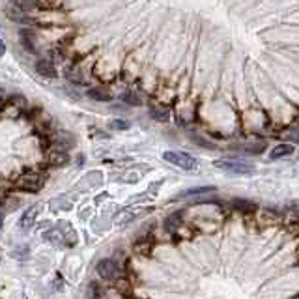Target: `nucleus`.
<instances>
[{
	"label": "nucleus",
	"instance_id": "obj_1",
	"mask_svg": "<svg viewBox=\"0 0 299 299\" xmlns=\"http://www.w3.org/2000/svg\"><path fill=\"white\" fill-rule=\"evenodd\" d=\"M213 165L217 169L230 172V174H253L254 172V165L245 161H238V159H219Z\"/></svg>",
	"mask_w": 299,
	"mask_h": 299
},
{
	"label": "nucleus",
	"instance_id": "obj_2",
	"mask_svg": "<svg viewBox=\"0 0 299 299\" xmlns=\"http://www.w3.org/2000/svg\"><path fill=\"white\" fill-rule=\"evenodd\" d=\"M163 159L170 165H174L178 169L184 170H193L197 169V159L191 157L189 154H184V152H165L163 154Z\"/></svg>",
	"mask_w": 299,
	"mask_h": 299
},
{
	"label": "nucleus",
	"instance_id": "obj_3",
	"mask_svg": "<svg viewBox=\"0 0 299 299\" xmlns=\"http://www.w3.org/2000/svg\"><path fill=\"white\" fill-rule=\"evenodd\" d=\"M98 273H100V277L105 279V281H114V279H118V275H120V268L116 266V262L105 258V260H101L100 264H98Z\"/></svg>",
	"mask_w": 299,
	"mask_h": 299
},
{
	"label": "nucleus",
	"instance_id": "obj_4",
	"mask_svg": "<svg viewBox=\"0 0 299 299\" xmlns=\"http://www.w3.org/2000/svg\"><path fill=\"white\" fill-rule=\"evenodd\" d=\"M36 71H38V75H41V77H45V79L58 77L54 64L51 60H47V58H39V60L36 62Z\"/></svg>",
	"mask_w": 299,
	"mask_h": 299
},
{
	"label": "nucleus",
	"instance_id": "obj_5",
	"mask_svg": "<svg viewBox=\"0 0 299 299\" xmlns=\"http://www.w3.org/2000/svg\"><path fill=\"white\" fill-rule=\"evenodd\" d=\"M230 150H234V152H243V154H262L264 150H266V142H249V144H245V142H239V144H232Z\"/></svg>",
	"mask_w": 299,
	"mask_h": 299
},
{
	"label": "nucleus",
	"instance_id": "obj_6",
	"mask_svg": "<svg viewBox=\"0 0 299 299\" xmlns=\"http://www.w3.org/2000/svg\"><path fill=\"white\" fill-rule=\"evenodd\" d=\"M41 185H43V178L38 176V174H30V176H24L21 182H19V187L23 189V191H30V193H36L41 189Z\"/></svg>",
	"mask_w": 299,
	"mask_h": 299
},
{
	"label": "nucleus",
	"instance_id": "obj_7",
	"mask_svg": "<svg viewBox=\"0 0 299 299\" xmlns=\"http://www.w3.org/2000/svg\"><path fill=\"white\" fill-rule=\"evenodd\" d=\"M19 39H21V45L24 47V51L28 53H36V34L30 28H21L19 30Z\"/></svg>",
	"mask_w": 299,
	"mask_h": 299
},
{
	"label": "nucleus",
	"instance_id": "obj_8",
	"mask_svg": "<svg viewBox=\"0 0 299 299\" xmlns=\"http://www.w3.org/2000/svg\"><path fill=\"white\" fill-rule=\"evenodd\" d=\"M294 154V144H288V142H284V144H279L275 146L273 150H271V154H269V159H283V157H288V155Z\"/></svg>",
	"mask_w": 299,
	"mask_h": 299
},
{
	"label": "nucleus",
	"instance_id": "obj_9",
	"mask_svg": "<svg viewBox=\"0 0 299 299\" xmlns=\"http://www.w3.org/2000/svg\"><path fill=\"white\" fill-rule=\"evenodd\" d=\"M38 211H39V206L28 207L23 213V217L19 219V226H21V228H30L32 224H34V221H36V217H38Z\"/></svg>",
	"mask_w": 299,
	"mask_h": 299
},
{
	"label": "nucleus",
	"instance_id": "obj_10",
	"mask_svg": "<svg viewBox=\"0 0 299 299\" xmlns=\"http://www.w3.org/2000/svg\"><path fill=\"white\" fill-rule=\"evenodd\" d=\"M232 206L239 209V211H243V213H251V211H256V202H251V200L247 199H234L232 200Z\"/></svg>",
	"mask_w": 299,
	"mask_h": 299
},
{
	"label": "nucleus",
	"instance_id": "obj_11",
	"mask_svg": "<svg viewBox=\"0 0 299 299\" xmlns=\"http://www.w3.org/2000/svg\"><path fill=\"white\" fill-rule=\"evenodd\" d=\"M73 144H75V140H73V137H71L69 133H66V131L58 133V137H56V146H58V152H66V150H69V148H71Z\"/></svg>",
	"mask_w": 299,
	"mask_h": 299
},
{
	"label": "nucleus",
	"instance_id": "obj_12",
	"mask_svg": "<svg viewBox=\"0 0 299 299\" xmlns=\"http://www.w3.org/2000/svg\"><path fill=\"white\" fill-rule=\"evenodd\" d=\"M6 15L11 19V21H17V23H26L28 21V17L24 15V11L21 8H17L13 4H8V8H6Z\"/></svg>",
	"mask_w": 299,
	"mask_h": 299
},
{
	"label": "nucleus",
	"instance_id": "obj_13",
	"mask_svg": "<svg viewBox=\"0 0 299 299\" xmlns=\"http://www.w3.org/2000/svg\"><path fill=\"white\" fill-rule=\"evenodd\" d=\"M150 116L154 118L155 122H161V123L170 120L169 108H165V107H150Z\"/></svg>",
	"mask_w": 299,
	"mask_h": 299
},
{
	"label": "nucleus",
	"instance_id": "obj_14",
	"mask_svg": "<svg viewBox=\"0 0 299 299\" xmlns=\"http://www.w3.org/2000/svg\"><path fill=\"white\" fill-rule=\"evenodd\" d=\"M88 98L96 101H112V94L107 92L105 88H90L88 90Z\"/></svg>",
	"mask_w": 299,
	"mask_h": 299
},
{
	"label": "nucleus",
	"instance_id": "obj_15",
	"mask_svg": "<svg viewBox=\"0 0 299 299\" xmlns=\"http://www.w3.org/2000/svg\"><path fill=\"white\" fill-rule=\"evenodd\" d=\"M180 222H182V215H180V211H176L165 219V228L169 232H174L176 228H180Z\"/></svg>",
	"mask_w": 299,
	"mask_h": 299
},
{
	"label": "nucleus",
	"instance_id": "obj_16",
	"mask_svg": "<svg viewBox=\"0 0 299 299\" xmlns=\"http://www.w3.org/2000/svg\"><path fill=\"white\" fill-rule=\"evenodd\" d=\"M122 101L123 103H127V105H135V107H138V105H142V100L138 98L137 92H133V90H127V92L122 94Z\"/></svg>",
	"mask_w": 299,
	"mask_h": 299
},
{
	"label": "nucleus",
	"instance_id": "obj_17",
	"mask_svg": "<svg viewBox=\"0 0 299 299\" xmlns=\"http://www.w3.org/2000/svg\"><path fill=\"white\" fill-rule=\"evenodd\" d=\"M213 191V187H193V189H187L184 191L180 197H195V195H204V193Z\"/></svg>",
	"mask_w": 299,
	"mask_h": 299
},
{
	"label": "nucleus",
	"instance_id": "obj_18",
	"mask_svg": "<svg viewBox=\"0 0 299 299\" xmlns=\"http://www.w3.org/2000/svg\"><path fill=\"white\" fill-rule=\"evenodd\" d=\"M51 163H53L54 167L66 165V163H68V154H64V152H54V154H51Z\"/></svg>",
	"mask_w": 299,
	"mask_h": 299
},
{
	"label": "nucleus",
	"instance_id": "obj_19",
	"mask_svg": "<svg viewBox=\"0 0 299 299\" xmlns=\"http://www.w3.org/2000/svg\"><path fill=\"white\" fill-rule=\"evenodd\" d=\"M9 4H13V6H17V8H21L23 11H28V9L34 8V0H9Z\"/></svg>",
	"mask_w": 299,
	"mask_h": 299
},
{
	"label": "nucleus",
	"instance_id": "obj_20",
	"mask_svg": "<svg viewBox=\"0 0 299 299\" xmlns=\"http://www.w3.org/2000/svg\"><path fill=\"white\" fill-rule=\"evenodd\" d=\"M90 299H105V294L98 283H90Z\"/></svg>",
	"mask_w": 299,
	"mask_h": 299
},
{
	"label": "nucleus",
	"instance_id": "obj_21",
	"mask_svg": "<svg viewBox=\"0 0 299 299\" xmlns=\"http://www.w3.org/2000/svg\"><path fill=\"white\" fill-rule=\"evenodd\" d=\"M110 127H112V129H129L131 125L127 120H112V122H110Z\"/></svg>",
	"mask_w": 299,
	"mask_h": 299
},
{
	"label": "nucleus",
	"instance_id": "obj_22",
	"mask_svg": "<svg viewBox=\"0 0 299 299\" xmlns=\"http://www.w3.org/2000/svg\"><path fill=\"white\" fill-rule=\"evenodd\" d=\"M193 142H197V144L204 146V148H213V144H211V142H207V140H204V138L199 137V135H193Z\"/></svg>",
	"mask_w": 299,
	"mask_h": 299
},
{
	"label": "nucleus",
	"instance_id": "obj_23",
	"mask_svg": "<svg viewBox=\"0 0 299 299\" xmlns=\"http://www.w3.org/2000/svg\"><path fill=\"white\" fill-rule=\"evenodd\" d=\"M288 209H290L292 213H298L299 215V200H294V202H290V204H288Z\"/></svg>",
	"mask_w": 299,
	"mask_h": 299
},
{
	"label": "nucleus",
	"instance_id": "obj_24",
	"mask_svg": "<svg viewBox=\"0 0 299 299\" xmlns=\"http://www.w3.org/2000/svg\"><path fill=\"white\" fill-rule=\"evenodd\" d=\"M290 140H292V142H296V144H299V129L292 131V133H290Z\"/></svg>",
	"mask_w": 299,
	"mask_h": 299
}]
</instances>
